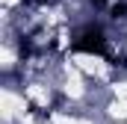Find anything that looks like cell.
<instances>
[{"mask_svg": "<svg viewBox=\"0 0 127 124\" xmlns=\"http://www.w3.org/2000/svg\"><path fill=\"white\" fill-rule=\"evenodd\" d=\"M112 3H118V0H92L95 9H112Z\"/></svg>", "mask_w": 127, "mask_h": 124, "instance_id": "obj_2", "label": "cell"}, {"mask_svg": "<svg viewBox=\"0 0 127 124\" xmlns=\"http://www.w3.org/2000/svg\"><path fill=\"white\" fill-rule=\"evenodd\" d=\"M24 3H27V6H47L50 0H24Z\"/></svg>", "mask_w": 127, "mask_h": 124, "instance_id": "obj_3", "label": "cell"}, {"mask_svg": "<svg viewBox=\"0 0 127 124\" xmlns=\"http://www.w3.org/2000/svg\"><path fill=\"white\" fill-rule=\"evenodd\" d=\"M71 50L74 53H89V56H106V35H103V30H97V27L83 30L74 38Z\"/></svg>", "mask_w": 127, "mask_h": 124, "instance_id": "obj_1", "label": "cell"}]
</instances>
